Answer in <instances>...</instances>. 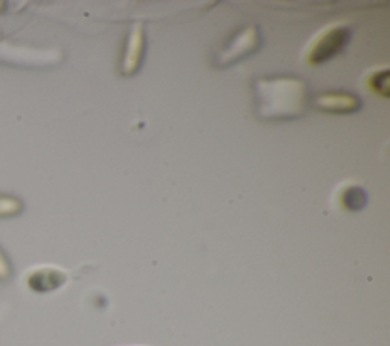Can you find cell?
Wrapping results in <instances>:
<instances>
[{
	"label": "cell",
	"mask_w": 390,
	"mask_h": 346,
	"mask_svg": "<svg viewBox=\"0 0 390 346\" xmlns=\"http://www.w3.org/2000/svg\"><path fill=\"white\" fill-rule=\"evenodd\" d=\"M258 95L261 115L265 118H296L303 113L307 106V87L300 80H260Z\"/></svg>",
	"instance_id": "obj_1"
},
{
	"label": "cell",
	"mask_w": 390,
	"mask_h": 346,
	"mask_svg": "<svg viewBox=\"0 0 390 346\" xmlns=\"http://www.w3.org/2000/svg\"><path fill=\"white\" fill-rule=\"evenodd\" d=\"M351 30L346 25H332L322 31L317 39L311 44L308 52V61L311 64H322L334 58L346 48L351 40Z\"/></svg>",
	"instance_id": "obj_2"
},
{
	"label": "cell",
	"mask_w": 390,
	"mask_h": 346,
	"mask_svg": "<svg viewBox=\"0 0 390 346\" xmlns=\"http://www.w3.org/2000/svg\"><path fill=\"white\" fill-rule=\"evenodd\" d=\"M260 46V32L258 27L249 26L245 27L244 31L238 34L235 39L231 42V44L221 52L220 57H218V64L220 66H229L241 58H245L247 55L256 51Z\"/></svg>",
	"instance_id": "obj_3"
},
{
	"label": "cell",
	"mask_w": 390,
	"mask_h": 346,
	"mask_svg": "<svg viewBox=\"0 0 390 346\" xmlns=\"http://www.w3.org/2000/svg\"><path fill=\"white\" fill-rule=\"evenodd\" d=\"M144 52H145V32H144V26L139 23L133 27V31L130 32L126 52H123V60L121 64V73L123 77H131V75H135L139 70L142 60H144Z\"/></svg>",
	"instance_id": "obj_4"
},
{
	"label": "cell",
	"mask_w": 390,
	"mask_h": 346,
	"mask_svg": "<svg viewBox=\"0 0 390 346\" xmlns=\"http://www.w3.org/2000/svg\"><path fill=\"white\" fill-rule=\"evenodd\" d=\"M317 107L328 113L336 115H346V113H355L360 110L361 102L357 97L349 95L346 92H331L323 93L317 98Z\"/></svg>",
	"instance_id": "obj_5"
},
{
	"label": "cell",
	"mask_w": 390,
	"mask_h": 346,
	"mask_svg": "<svg viewBox=\"0 0 390 346\" xmlns=\"http://www.w3.org/2000/svg\"><path fill=\"white\" fill-rule=\"evenodd\" d=\"M66 283V275L59 268H39L28 276V287L37 293H47L61 287Z\"/></svg>",
	"instance_id": "obj_6"
},
{
	"label": "cell",
	"mask_w": 390,
	"mask_h": 346,
	"mask_svg": "<svg viewBox=\"0 0 390 346\" xmlns=\"http://www.w3.org/2000/svg\"><path fill=\"white\" fill-rule=\"evenodd\" d=\"M340 204L349 212H357L361 211L367 203V195L366 191L358 185H346L345 188L340 191Z\"/></svg>",
	"instance_id": "obj_7"
},
{
	"label": "cell",
	"mask_w": 390,
	"mask_h": 346,
	"mask_svg": "<svg viewBox=\"0 0 390 346\" xmlns=\"http://www.w3.org/2000/svg\"><path fill=\"white\" fill-rule=\"evenodd\" d=\"M22 211V202L9 195H0V217H13Z\"/></svg>",
	"instance_id": "obj_8"
},
{
	"label": "cell",
	"mask_w": 390,
	"mask_h": 346,
	"mask_svg": "<svg viewBox=\"0 0 390 346\" xmlns=\"http://www.w3.org/2000/svg\"><path fill=\"white\" fill-rule=\"evenodd\" d=\"M387 80H389V70L387 69L378 70V72H375L372 75V77L369 78V86L372 87L374 92L382 93V95L387 97V93H389V89H387L389 82H387Z\"/></svg>",
	"instance_id": "obj_9"
},
{
	"label": "cell",
	"mask_w": 390,
	"mask_h": 346,
	"mask_svg": "<svg viewBox=\"0 0 390 346\" xmlns=\"http://www.w3.org/2000/svg\"><path fill=\"white\" fill-rule=\"evenodd\" d=\"M9 273V268H8V263H6V259L4 258V255L0 254V276H8Z\"/></svg>",
	"instance_id": "obj_10"
}]
</instances>
